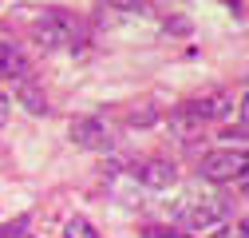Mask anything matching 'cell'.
<instances>
[{
	"label": "cell",
	"mask_w": 249,
	"mask_h": 238,
	"mask_svg": "<svg viewBox=\"0 0 249 238\" xmlns=\"http://www.w3.org/2000/svg\"><path fill=\"white\" fill-rule=\"evenodd\" d=\"M213 238H249V222H241V226H230V230H213Z\"/></svg>",
	"instance_id": "cell-11"
},
{
	"label": "cell",
	"mask_w": 249,
	"mask_h": 238,
	"mask_svg": "<svg viewBox=\"0 0 249 238\" xmlns=\"http://www.w3.org/2000/svg\"><path fill=\"white\" fill-rule=\"evenodd\" d=\"M32 36H36L44 48L75 52V48H83V40H87V28H83V20H75V16L64 12V8H44V12L32 20Z\"/></svg>",
	"instance_id": "cell-1"
},
{
	"label": "cell",
	"mask_w": 249,
	"mask_h": 238,
	"mask_svg": "<svg viewBox=\"0 0 249 238\" xmlns=\"http://www.w3.org/2000/svg\"><path fill=\"white\" fill-rule=\"evenodd\" d=\"M178 222L186 230H222L230 222V198L213 195V191H202V195H186L182 206H178Z\"/></svg>",
	"instance_id": "cell-2"
},
{
	"label": "cell",
	"mask_w": 249,
	"mask_h": 238,
	"mask_svg": "<svg viewBox=\"0 0 249 238\" xmlns=\"http://www.w3.org/2000/svg\"><path fill=\"white\" fill-rule=\"evenodd\" d=\"M245 195H249V183H245Z\"/></svg>",
	"instance_id": "cell-17"
},
{
	"label": "cell",
	"mask_w": 249,
	"mask_h": 238,
	"mask_svg": "<svg viewBox=\"0 0 249 238\" xmlns=\"http://www.w3.org/2000/svg\"><path fill=\"white\" fill-rule=\"evenodd\" d=\"M0 79H16V83L32 79V60L12 40H0Z\"/></svg>",
	"instance_id": "cell-6"
},
{
	"label": "cell",
	"mask_w": 249,
	"mask_h": 238,
	"mask_svg": "<svg viewBox=\"0 0 249 238\" xmlns=\"http://www.w3.org/2000/svg\"><path fill=\"white\" fill-rule=\"evenodd\" d=\"M146 238H190V234H182V230H162V226H150Z\"/></svg>",
	"instance_id": "cell-12"
},
{
	"label": "cell",
	"mask_w": 249,
	"mask_h": 238,
	"mask_svg": "<svg viewBox=\"0 0 249 238\" xmlns=\"http://www.w3.org/2000/svg\"><path fill=\"white\" fill-rule=\"evenodd\" d=\"M68 135H71L75 147H83V151H111L115 147V135L107 131L103 119H75Z\"/></svg>",
	"instance_id": "cell-4"
},
{
	"label": "cell",
	"mask_w": 249,
	"mask_h": 238,
	"mask_svg": "<svg viewBox=\"0 0 249 238\" xmlns=\"http://www.w3.org/2000/svg\"><path fill=\"white\" fill-rule=\"evenodd\" d=\"M170 135H174L178 143H190V139H198V135H202V119H198L190 107L182 103V107L170 115Z\"/></svg>",
	"instance_id": "cell-8"
},
{
	"label": "cell",
	"mask_w": 249,
	"mask_h": 238,
	"mask_svg": "<svg viewBox=\"0 0 249 238\" xmlns=\"http://www.w3.org/2000/svg\"><path fill=\"white\" fill-rule=\"evenodd\" d=\"M8 238H32V234H24V230H8Z\"/></svg>",
	"instance_id": "cell-15"
},
{
	"label": "cell",
	"mask_w": 249,
	"mask_h": 238,
	"mask_svg": "<svg viewBox=\"0 0 249 238\" xmlns=\"http://www.w3.org/2000/svg\"><path fill=\"white\" fill-rule=\"evenodd\" d=\"M64 238H99V230L91 226L87 218H68V226H64Z\"/></svg>",
	"instance_id": "cell-10"
},
{
	"label": "cell",
	"mask_w": 249,
	"mask_h": 238,
	"mask_svg": "<svg viewBox=\"0 0 249 238\" xmlns=\"http://www.w3.org/2000/svg\"><path fill=\"white\" fill-rule=\"evenodd\" d=\"M8 230H12V226H0V238H8Z\"/></svg>",
	"instance_id": "cell-16"
},
{
	"label": "cell",
	"mask_w": 249,
	"mask_h": 238,
	"mask_svg": "<svg viewBox=\"0 0 249 238\" xmlns=\"http://www.w3.org/2000/svg\"><path fill=\"white\" fill-rule=\"evenodd\" d=\"M241 123L249 127V87H245V96H241Z\"/></svg>",
	"instance_id": "cell-13"
},
{
	"label": "cell",
	"mask_w": 249,
	"mask_h": 238,
	"mask_svg": "<svg viewBox=\"0 0 249 238\" xmlns=\"http://www.w3.org/2000/svg\"><path fill=\"white\" fill-rule=\"evenodd\" d=\"M8 111H12V103H8V96H4V92H0V123L8 119Z\"/></svg>",
	"instance_id": "cell-14"
},
{
	"label": "cell",
	"mask_w": 249,
	"mask_h": 238,
	"mask_svg": "<svg viewBox=\"0 0 249 238\" xmlns=\"http://www.w3.org/2000/svg\"><path fill=\"white\" fill-rule=\"evenodd\" d=\"M20 103L32 111V115H44V111H48V99L32 87V79H24V83H20Z\"/></svg>",
	"instance_id": "cell-9"
},
{
	"label": "cell",
	"mask_w": 249,
	"mask_h": 238,
	"mask_svg": "<svg viewBox=\"0 0 249 238\" xmlns=\"http://www.w3.org/2000/svg\"><path fill=\"white\" fill-rule=\"evenodd\" d=\"M131 175L139 178L142 187H150V191H166V187L178 183V167H174L170 159H146V163H135Z\"/></svg>",
	"instance_id": "cell-5"
},
{
	"label": "cell",
	"mask_w": 249,
	"mask_h": 238,
	"mask_svg": "<svg viewBox=\"0 0 249 238\" xmlns=\"http://www.w3.org/2000/svg\"><path fill=\"white\" fill-rule=\"evenodd\" d=\"M186 107H190V111L202 119V123H206V119H226V115L233 111V99H230L226 92H210V96H202V99H194V103H186Z\"/></svg>",
	"instance_id": "cell-7"
},
{
	"label": "cell",
	"mask_w": 249,
	"mask_h": 238,
	"mask_svg": "<svg viewBox=\"0 0 249 238\" xmlns=\"http://www.w3.org/2000/svg\"><path fill=\"white\" fill-rule=\"evenodd\" d=\"M202 178L210 183H237V178L249 175V155L241 147H217V151H206L202 163H198Z\"/></svg>",
	"instance_id": "cell-3"
}]
</instances>
